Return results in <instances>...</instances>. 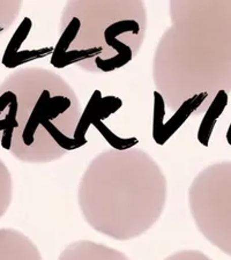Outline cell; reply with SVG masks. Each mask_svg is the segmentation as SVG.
Segmentation results:
<instances>
[{
    "mask_svg": "<svg viewBox=\"0 0 231 260\" xmlns=\"http://www.w3.org/2000/svg\"><path fill=\"white\" fill-rule=\"evenodd\" d=\"M6 28H7V27H5V26H2V24H0V34H2L3 31H5V30H6Z\"/></svg>",
    "mask_w": 231,
    "mask_h": 260,
    "instance_id": "11",
    "label": "cell"
},
{
    "mask_svg": "<svg viewBox=\"0 0 231 260\" xmlns=\"http://www.w3.org/2000/svg\"><path fill=\"white\" fill-rule=\"evenodd\" d=\"M58 260H129V258L110 246L90 241H79L66 246Z\"/></svg>",
    "mask_w": 231,
    "mask_h": 260,
    "instance_id": "7",
    "label": "cell"
},
{
    "mask_svg": "<svg viewBox=\"0 0 231 260\" xmlns=\"http://www.w3.org/2000/svg\"><path fill=\"white\" fill-rule=\"evenodd\" d=\"M18 98L11 153L21 161L46 163L82 145L77 140L81 107L73 88L50 70H20L3 83Z\"/></svg>",
    "mask_w": 231,
    "mask_h": 260,
    "instance_id": "4",
    "label": "cell"
},
{
    "mask_svg": "<svg viewBox=\"0 0 231 260\" xmlns=\"http://www.w3.org/2000/svg\"><path fill=\"white\" fill-rule=\"evenodd\" d=\"M18 98L10 88L3 85L0 88V142L10 150L12 136L16 128Z\"/></svg>",
    "mask_w": 231,
    "mask_h": 260,
    "instance_id": "8",
    "label": "cell"
},
{
    "mask_svg": "<svg viewBox=\"0 0 231 260\" xmlns=\"http://www.w3.org/2000/svg\"><path fill=\"white\" fill-rule=\"evenodd\" d=\"M32 27V21L29 18H24L22 22L20 23V26L16 29L14 35L12 36L10 43L7 44V48L4 52L3 56V65L7 67L10 66L11 61L13 60V58L16 56V53L20 51V47L22 43L26 41L27 36L31 30Z\"/></svg>",
    "mask_w": 231,
    "mask_h": 260,
    "instance_id": "9",
    "label": "cell"
},
{
    "mask_svg": "<svg viewBox=\"0 0 231 260\" xmlns=\"http://www.w3.org/2000/svg\"><path fill=\"white\" fill-rule=\"evenodd\" d=\"M188 204L200 233L231 255V161L201 171L188 190Z\"/></svg>",
    "mask_w": 231,
    "mask_h": 260,
    "instance_id": "5",
    "label": "cell"
},
{
    "mask_svg": "<svg viewBox=\"0 0 231 260\" xmlns=\"http://www.w3.org/2000/svg\"><path fill=\"white\" fill-rule=\"evenodd\" d=\"M147 8L140 0H74L62 8L51 54L56 69L74 65L110 73L131 62L145 41Z\"/></svg>",
    "mask_w": 231,
    "mask_h": 260,
    "instance_id": "3",
    "label": "cell"
},
{
    "mask_svg": "<svg viewBox=\"0 0 231 260\" xmlns=\"http://www.w3.org/2000/svg\"><path fill=\"white\" fill-rule=\"evenodd\" d=\"M166 260H212L207 255L204 254L200 251L195 250H185L178 251L174 254H171Z\"/></svg>",
    "mask_w": 231,
    "mask_h": 260,
    "instance_id": "10",
    "label": "cell"
},
{
    "mask_svg": "<svg viewBox=\"0 0 231 260\" xmlns=\"http://www.w3.org/2000/svg\"><path fill=\"white\" fill-rule=\"evenodd\" d=\"M167 178L156 161L140 148L104 150L87 167L78 200L83 219L118 241L141 236L161 217Z\"/></svg>",
    "mask_w": 231,
    "mask_h": 260,
    "instance_id": "2",
    "label": "cell"
},
{
    "mask_svg": "<svg viewBox=\"0 0 231 260\" xmlns=\"http://www.w3.org/2000/svg\"><path fill=\"white\" fill-rule=\"evenodd\" d=\"M0 260H42L37 246L14 229H0Z\"/></svg>",
    "mask_w": 231,
    "mask_h": 260,
    "instance_id": "6",
    "label": "cell"
},
{
    "mask_svg": "<svg viewBox=\"0 0 231 260\" xmlns=\"http://www.w3.org/2000/svg\"><path fill=\"white\" fill-rule=\"evenodd\" d=\"M170 27L155 50V91L176 111L191 100L198 115L231 90V3L171 2Z\"/></svg>",
    "mask_w": 231,
    "mask_h": 260,
    "instance_id": "1",
    "label": "cell"
}]
</instances>
